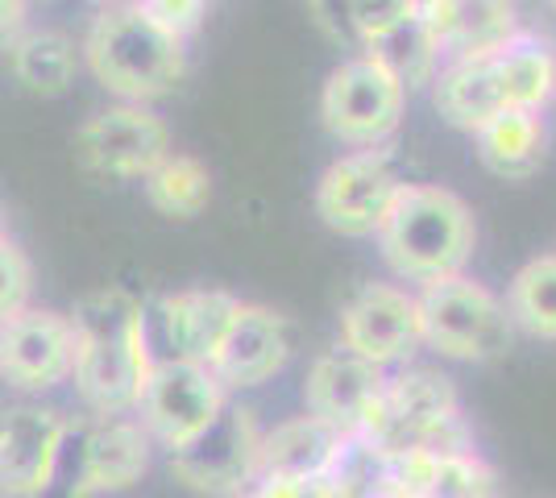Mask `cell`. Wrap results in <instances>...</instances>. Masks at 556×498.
I'll use <instances>...</instances> for the list:
<instances>
[{"mask_svg": "<svg viewBox=\"0 0 556 498\" xmlns=\"http://www.w3.org/2000/svg\"><path fill=\"white\" fill-rule=\"evenodd\" d=\"M432 104L462 133H478L490 117H498L507 108V100H503V88L494 79L490 54L441 63V72L432 79Z\"/></svg>", "mask_w": 556, "mask_h": 498, "instance_id": "7402d4cb", "label": "cell"}, {"mask_svg": "<svg viewBox=\"0 0 556 498\" xmlns=\"http://www.w3.org/2000/svg\"><path fill=\"white\" fill-rule=\"evenodd\" d=\"M141 195L166 220H195L212 204V170L195 154L170 150L163 163L141 179Z\"/></svg>", "mask_w": 556, "mask_h": 498, "instance_id": "d4e9b609", "label": "cell"}, {"mask_svg": "<svg viewBox=\"0 0 556 498\" xmlns=\"http://www.w3.org/2000/svg\"><path fill=\"white\" fill-rule=\"evenodd\" d=\"M84 72L121 104H150L170 95L187 75V47L166 38L134 4L92 13L79 38Z\"/></svg>", "mask_w": 556, "mask_h": 498, "instance_id": "3957f363", "label": "cell"}, {"mask_svg": "<svg viewBox=\"0 0 556 498\" xmlns=\"http://www.w3.org/2000/svg\"><path fill=\"white\" fill-rule=\"evenodd\" d=\"M9 75L22 84L29 95L42 100H59L75 88V79L84 72V54L79 42L67 29L54 25H22L13 47H9Z\"/></svg>", "mask_w": 556, "mask_h": 498, "instance_id": "ffe728a7", "label": "cell"}, {"mask_svg": "<svg viewBox=\"0 0 556 498\" xmlns=\"http://www.w3.org/2000/svg\"><path fill=\"white\" fill-rule=\"evenodd\" d=\"M229 391L212 379L208 366L200 361H159L150 366V379L138 399L141 427L150 432L154 449L179 452L200 432L216 424V416L229 407Z\"/></svg>", "mask_w": 556, "mask_h": 498, "instance_id": "52a82bcc", "label": "cell"}, {"mask_svg": "<svg viewBox=\"0 0 556 498\" xmlns=\"http://www.w3.org/2000/svg\"><path fill=\"white\" fill-rule=\"evenodd\" d=\"M403 104L407 92L366 54L332 67L320 88L325 129L353 150H378L382 142H391L403 120Z\"/></svg>", "mask_w": 556, "mask_h": 498, "instance_id": "8992f818", "label": "cell"}, {"mask_svg": "<svg viewBox=\"0 0 556 498\" xmlns=\"http://www.w3.org/2000/svg\"><path fill=\"white\" fill-rule=\"evenodd\" d=\"M25 9H29V0H0V29L25 25Z\"/></svg>", "mask_w": 556, "mask_h": 498, "instance_id": "f546056e", "label": "cell"}, {"mask_svg": "<svg viewBox=\"0 0 556 498\" xmlns=\"http://www.w3.org/2000/svg\"><path fill=\"white\" fill-rule=\"evenodd\" d=\"M507 316L535 341H556V254L532 258L507 286Z\"/></svg>", "mask_w": 556, "mask_h": 498, "instance_id": "484cf974", "label": "cell"}, {"mask_svg": "<svg viewBox=\"0 0 556 498\" xmlns=\"http://www.w3.org/2000/svg\"><path fill=\"white\" fill-rule=\"evenodd\" d=\"M382 486L419 498H498V474L482 452H437L407 449L382 457Z\"/></svg>", "mask_w": 556, "mask_h": 498, "instance_id": "e0dca14e", "label": "cell"}, {"mask_svg": "<svg viewBox=\"0 0 556 498\" xmlns=\"http://www.w3.org/2000/svg\"><path fill=\"white\" fill-rule=\"evenodd\" d=\"M382 386H387V370L337 345L312 361L303 379V411L328 424L337 436H357Z\"/></svg>", "mask_w": 556, "mask_h": 498, "instance_id": "2e32d148", "label": "cell"}, {"mask_svg": "<svg viewBox=\"0 0 556 498\" xmlns=\"http://www.w3.org/2000/svg\"><path fill=\"white\" fill-rule=\"evenodd\" d=\"M79 436V452L71 465L67 498H100L121 495L138 486L150 461H154V440L141 427L138 416H113V420H92Z\"/></svg>", "mask_w": 556, "mask_h": 498, "instance_id": "9a60e30c", "label": "cell"}, {"mask_svg": "<svg viewBox=\"0 0 556 498\" xmlns=\"http://www.w3.org/2000/svg\"><path fill=\"white\" fill-rule=\"evenodd\" d=\"M490 67L507 108L540 113L556 95V47L532 29H515L503 47L490 50Z\"/></svg>", "mask_w": 556, "mask_h": 498, "instance_id": "44dd1931", "label": "cell"}, {"mask_svg": "<svg viewBox=\"0 0 556 498\" xmlns=\"http://www.w3.org/2000/svg\"><path fill=\"white\" fill-rule=\"evenodd\" d=\"M75 370L71 386L92 420L134 416L150 379V349L141 336V295L125 286H100L71 304Z\"/></svg>", "mask_w": 556, "mask_h": 498, "instance_id": "6da1fadb", "label": "cell"}, {"mask_svg": "<svg viewBox=\"0 0 556 498\" xmlns=\"http://www.w3.org/2000/svg\"><path fill=\"white\" fill-rule=\"evenodd\" d=\"M22 29V25H17ZM17 29H0V67L9 63V47H13V38H17Z\"/></svg>", "mask_w": 556, "mask_h": 498, "instance_id": "4dcf8cb0", "label": "cell"}, {"mask_svg": "<svg viewBox=\"0 0 556 498\" xmlns=\"http://www.w3.org/2000/svg\"><path fill=\"white\" fill-rule=\"evenodd\" d=\"M548 4H553V13H556V0H548Z\"/></svg>", "mask_w": 556, "mask_h": 498, "instance_id": "8d00e7d4", "label": "cell"}, {"mask_svg": "<svg viewBox=\"0 0 556 498\" xmlns=\"http://www.w3.org/2000/svg\"><path fill=\"white\" fill-rule=\"evenodd\" d=\"M403 179L382 150H353L328 166L316 183V216L341 238H378Z\"/></svg>", "mask_w": 556, "mask_h": 498, "instance_id": "30bf717a", "label": "cell"}, {"mask_svg": "<svg viewBox=\"0 0 556 498\" xmlns=\"http://www.w3.org/2000/svg\"><path fill=\"white\" fill-rule=\"evenodd\" d=\"M75 329L67 311L22 308L0 320V382L17 395H50L71 382Z\"/></svg>", "mask_w": 556, "mask_h": 498, "instance_id": "9c48e42d", "label": "cell"}, {"mask_svg": "<svg viewBox=\"0 0 556 498\" xmlns=\"http://www.w3.org/2000/svg\"><path fill=\"white\" fill-rule=\"evenodd\" d=\"M84 4H92V13H104V9H116V4H129V0H84Z\"/></svg>", "mask_w": 556, "mask_h": 498, "instance_id": "1f68e13d", "label": "cell"}, {"mask_svg": "<svg viewBox=\"0 0 556 498\" xmlns=\"http://www.w3.org/2000/svg\"><path fill=\"white\" fill-rule=\"evenodd\" d=\"M232 498H257L254 490H241V495H232Z\"/></svg>", "mask_w": 556, "mask_h": 498, "instance_id": "e575fe53", "label": "cell"}, {"mask_svg": "<svg viewBox=\"0 0 556 498\" xmlns=\"http://www.w3.org/2000/svg\"><path fill=\"white\" fill-rule=\"evenodd\" d=\"M170 150V129L150 104L113 100L75 129V158L96 179L141 183Z\"/></svg>", "mask_w": 556, "mask_h": 498, "instance_id": "5b68a950", "label": "cell"}, {"mask_svg": "<svg viewBox=\"0 0 556 498\" xmlns=\"http://www.w3.org/2000/svg\"><path fill=\"white\" fill-rule=\"evenodd\" d=\"M0 498H34V495H0Z\"/></svg>", "mask_w": 556, "mask_h": 498, "instance_id": "d590c367", "label": "cell"}, {"mask_svg": "<svg viewBox=\"0 0 556 498\" xmlns=\"http://www.w3.org/2000/svg\"><path fill=\"white\" fill-rule=\"evenodd\" d=\"M241 299L220 286H191L141 299V336L150 361H200L208 366Z\"/></svg>", "mask_w": 556, "mask_h": 498, "instance_id": "ba28073f", "label": "cell"}, {"mask_svg": "<svg viewBox=\"0 0 556 498\" xmlns=\"http://www.w3.org/2000/svg\"><path fill=\"white\" fill-rule=\"evenodd\" d=\"M473 145L482 166L498 179H528L544 163V117L523 108H503L473 133Z\"/></svg>", "mask_w": 556, "mask_h": 498, "instance_id": "603a6c76", "label": "cell"}, {"mask_svg": "<svg viewBox=\"0 0 556 498\" xmlns=\"http://www.w3.org/2000/svg\"><path fill=\"white\" fill-rule=\"evenodd\" d=\"M257 436L262 427H257L254 407L229 399L208 432H200L187 449L170 452V474L200 495H241L254 482Z\"/></svg>", "mask_w": 556, "mask_h": 498, "instance_id": "8fae6325", "label": "cell"}, {"mask_svg": "<svg viewBox=\"0 0 556 498\" xmlns=\"http://www.w3.org/2000/svg\"><path fill=\"white\" fill-rule=\"evenodd\" d=\"M382 498H419V495H399V490H387Z\"/></svg>", "mask_w": 556, "mask_h": 498, "instance_id": "836d02e7", "label": "cell"}, {"mask_svg": "<svg viewBox=\"0 0 556 498\" xmlns=\"http://www.w3.org/2000/svg\"><path fill=\"white\" fill-rule=\"evenodd\" d=\"M67 440L71 420L59 407L17 404L0 411V495H47Z\"/></svg>", "mask_w": 556, "mask_h": 498, "instance_id": "7c38bea8", "label": "cell"}, {"mask_svg": "<svg viewBox=\"0 0 556 498\" xmlns=\"http://www.w3.org/2000/svg\"><path fill=\"white\" fill-rule=\"evenodd\" d=\"M419 345V308L407 286L366 283L341 308V349L366 357L378 370L407 361Z\"/></svg>", "mask_w": 556, "mask_h": 498, "instance_id": "5bb4252c", "label": "cell"}, {"mask_svg": "<svg viewBox=\"0 0 556 498\" xmlns=\"http://www.w3.org/2000/svg\"><path fill=\"white\" fill-rule=\"evenodd\" d=\"M0 238H9V213H4V204H0Z\"/></svg>", "mask_w": 556, "mask_h": 498, "instance_id": "d6a6232c", "label": "cell"}, {"mask_svg": "<svg viewBox=\"0 0 556 498\" xmlns=\"http://www.w3.org/2000/svg\"><path fill=\"white\" fill-rule=\"evenodd\" d=\"M150 25H159L166 38L184 42L200 34V25L208 17V0H129Z\"/></svg>", "mask_w": 556, "mask_h": 498, "instance_id": "83f0119b", "label": "cell"}, {"mask_svg": "<svg viewBox=\"0 0 556 498\" xmlns=\"http://www.w3.org/2000/svg\"><path fill=\"white\" fill-rule=\"evenodd\" d=\"M419 17L444 63L490 54L519 29L515 0H419Z\"/></svg>", "mask_w": 556, "mask_h": 498, "instance_id": "ac0fdd59", "label": "cell"}, {"mask_svg": "<svg viewBox=\"0 0 556 498\" xmlns=\"http://www.w3.org/2000/svg\"><path fill=\"white\" fill-rule=\"evenodd\" d=\"M295 354V336L287 316H278L266 304H245L232 311L229 329L220 336L216 354L208 357L212 379L220 382L225 391H254L266 386L287 370V361Z\"/></svg>", "mask_w": 556, "mask_h": 498, "instance_id": "4fadbf2b", "label": "cell"}, {"mask_svg": "<svg viewBox=\"0 0 556 498\" xmlns=\"http://www.w3.org/2000/svg\"><path fill=\"white\" fill-rule=\"evenodd\" d=\"M341 440L345 436H337L316 416H307V411L291 416V420H282L257 436L254 482H303V486H312L328 470V461L337 457Z\"/></svg>", "mask_w": 556, "mask_h": 498, "instance_id": "d6986e66", "label": "cell"}, {"mask_svg": "<svg viewBox=\"0 0 556 498\" xmlns=\"http://www.w3.org/2000/svg\"><path fill=\"white\" fill-rule=\"evenodd\" d=\"M366 59H374L403 92H416L424 84H432L444 63L437 42H432V34H428V25L419 17V4L412 17H403L387 34H378V38L366 42Z\"/></svg>", "mask_w": 556, "mask_h": 498, "instance_id": "cb8c5ba5", "label": "cell"}, {"mask_svg": "<svg viewBox=\"0 0 556 498\" xmlns=\"http://www.w3.org/2000/svg\"><path fill=\"white\" fill-rule=\"evenodd\" d=\"M416 308L419 341L441 357L482 366V361H494L510 349L515 324L507 316V304L478 279L453 274L441 283L419 286Z\"/></svg>", "mask_w": 556, "mask_h": 498, "instance_id": "277c9868", "label": "cell"}, {"mask_svg": "<svg viewBox=\"0 0 556 498\" xmlns=\"http://www.w3.org/2000/svg\"><path fill=\"white\" fill-rule=\"evenodd\" d=\"M416 4L419 0H341L349 29L362 38V47H366L370 38H378V34H387V29L399 25L403 17H412Z\"/></svg>", "mask_w": 556, "mask_h": 498, "instance_id": "f1b7e54d", "label": "cell"}, {"mask_svg": "<svg viewBox=\"0 0 556 498\" xmlns=\"http://www.w3.org/2000/svg\"><path fill=\"white\" fill-rule=\"evenodd\" d=\"M473 245H478V225L469 204L457 191L432 183H403L378 229L382 261L399 279L419 286L465 274Z\"/></svg>", "mask_w": 556, "mask_h": 498, "instance_id": "7a4b0ae2", "label": "cell"}, {"mask_svg": "<svg viewBox=\"0 0 556 498\" xmlns=\"http://www.w3.org/2000/svg\"><path fill=\"white\" fill-rule=\"evenodd\" d=\"M34 304V261L22 250V241L0 238V320L17 316Z\"/></svg>", "mask_w": 556, "mask_h": 498, "instance_id": "4316f807", "label": "cell"}]
</instances>
